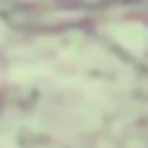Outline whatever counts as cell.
I'll return each mask as SVG.
<instances>
[{
    "label": "cell",
    "mask_w": 148,
    "mask_h": 148,
    "mask_svg": "<svg viewBox=\"0 0 148 148\" xmlns=\"http://www.w3.org/2000/svg\"><path fill=\"white\" fill-rule=\"evenodd\" d=\"M108 34L134 54H143L148 46V32L140 23H114V26H108Z\"/></svg>",
    "instance_id": "cell-1"
}]
</instances>
